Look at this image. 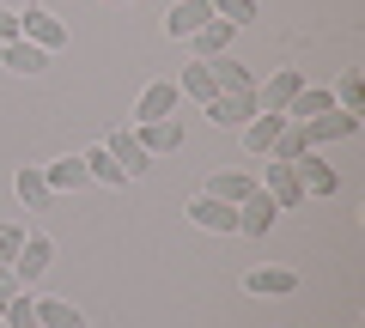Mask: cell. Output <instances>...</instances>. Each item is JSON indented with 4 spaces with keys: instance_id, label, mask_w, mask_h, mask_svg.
<instances>
[{
    "instance_id": "obj_31",
    "label": "cell",
    "mask_w": 365,
    "mask_h": 328,
    "mask_svg": "<svg viewBox=\"0 0 365 328\" xmlns=\"http://www.w3.org/2000/svg\"><path fill=\"white\" fill-rule=\"evenodd\" d=\"M0 43H19V13L13 6H0Z\"/></svg>"
},
{
    "instance_id": "obj_15",
    "label": "cell",
    "mask_w": 365,
    "mask_h": 328,
    "mask_svg": "<svg viewBox=\"0 0 365 328\" xmlns=\"http://www.w3.org/2000/svg\"><path fill=\"white\" fill-rule=\"evenodd\" d=\"M280 128H287V116H268V110H256V116H250L244 128H237V134H244V152L268 158V146L280 140Z\"/></svg>"
},
{
    "instance_id": "obj_26",
    "label": "cell",
    "mask_w": 365,
    "mask_h": 328,
    "mask_svg": "<svg viewBox=\"0 0 365 328\" xmlns=\"http://www.w3.org/2000/svg\"><path fill=\"white\" fill-rule=\"evenodd\" d=\"M304 152H311V146H304L299 122H287V128H280V140L268 146V158H274V164H292V158H304Z\"/></svg>"
},
{
    "instance_id": "obj_32",
    "label": "cell",
    "mask_w": 365,
    "mask_h": 328,
    "mask_svg": "<svg viewBox=\"0 0 365 328\" xmlns=\"http://www.w3.org/2000/svg\"><path fill=\"white\" fill-rule=\"evenodd\" d=\"M104 6H128V0H104Z\"/></svg>"
},
{
    "instance_id": "obj_6",
    "label": "cell",
    "mask_w": 365,
    "mask_h": 328,
    "mask_svg": "<svg viewBox=\"0 0 365 328\" xmlns=\"http://www.w3.org/2000/svg\"><path fill=\"white\" fill-rule=\"evenodd\" d=\"M304 92V73L299 67H280V73H268V85H256V104L268 110V116H287V104Z\"/></svg>"
},
{
    "instance_id": "obj_27",
    "label": "cell",
    "mask_w": 365,
    "mask_h": 328,
    "mask_svg": "<svg viewBox=\"0 0 365 328\" xmlns=\"http://www.w3.org/2000/svg\"><path fill=\"white\" fill-rule=\"evenodd\" d=\"M0 322H6V328H43V322H37V298H31V292H19V298L0 310Z\"/></svg>"
},
{
    "instance_id": "obj_10",
    "label": "cell",
    "mask_w": 365,
    "mask_h": 328,
    "mask_svg": "<svg viewBox=\"0 0 365 328\" xmlns=\"http://www.w3.org/2000/svg\"><path fill=\"white\" fill-rule=\"evenodd\" d=\"M244 292L250 298H292V292H299V274H292V268H250Z\"/></svg>"
},
{
    "instance_id": "obj_16",
    "label": "cell",
    "mask_w": 365,
    "mask_h": 328,
    "mask_svg": "<svg viewBox=\"0 0 365 328\" xmlns=\"http://www.w3.org/2000/svg\"><path fill=\"white\" fill-rule=\"evenodd\" d=\"M292 176H299V183H304V195H335V189H341V176L329 171V164H323V158H317V152L292 158Z\"/></svg>"
},
{
    "instance_id": "obj_1",
    "label": "cell",
    "mask_w": 365,
    "mask_h": 328,
    "mask_svg": "<svg viewBox=\"0 0 365 328\" xmlns=\"http://www.w3.org/2000/svg\"><path fill=\"white\" fill-rule=\"evenodd\" d=\"M19 37L25 43H37V49H67V43H73V31L61 25V13H55V6H43V0H31V6H19Z\"/></svg>"
},
{
    "instance_id": "obj_30",
    "label": "cell",
    "mask_w": 365,
    "mask_h": 328,
    "mask_svg": "<svg viewBox=\"0 0 365 328\" xmlns=\"http://www.w3.org/2000/svg\"><path fill=\"white\" fill-rule=\"evenodd\" d=\"M19 292H31V286H19V274H13V268H0V310H6V304H13Z\"/></svg>"
},
{
    "instance_id": "obj_4",
    "label": "cell",
    "mask_w": 365,
    "mask_h": 328,
    "mask_svg": "<svg viewBox=\"0 0 365 328\" xmlns=\"http://www.w3.org/2000/svg\"><path fill=\"white\" fill-rule=\"evenodd\" d=\"M256 110H262L256 92H220V97H207V104H201V116H207L213 128H244Z\"/></svg>"
},
{
    "instance_id": "obj_5",
    "label": "cell",
    "mask_w": 365,
    "mask_h": 328,
    "mask_svg": "<svg viewBox=\"0 0 365 328\" xmlns=\"http://www.w3.org/2000/svg\"><path fill=\"white\" fill-rule=\"evenodd\" d=\"M177 79H158V85H146L140 97H134V116H128V128H140V122H165V116H177Z\"/></svg>"
},
{
    "instance_id": "obj_18",
    "label": "cell",
    "mask_w": 365,
    "mask_h": 328,
    "mask_svg": "<svg viewBox=\"0 0 365 328\" xmlns=\"http://www.w3.org/2000/svg\"><path fill=\"white\" fill-rule=\"evenodd\" d=\"M201 195H213V201H232V207H237L244 195H256V176H250V171H213Z\"/></svg>"
},
{
    "instance_id": "obj_21",
    "label": "cell",
    "mask_w": 365,
    "mask_h": 328,
    "mask_svg": "<svg viewBox=\"0 0 365 328\" xmlns=\"http://www.w3.org/2000/svg\"><path fill=\"white\" fill-rule=\"evenodd\" d=\"M79 158H86V176H91V183H104V189H122V183H128V171L110 158V146H91V152H79Z\"/></svg>"
},
{
    "instance_id": "obj_14",
    "label": "cell",
    "mask_w": 365,
    "mask_h": 328,
    "mask_svg": "<svg viewBox=\"0 0 365 328\" xmlns=\"http://www.w3.org/2000/svg\"><path fill=\"white\" fill-rule=\"evenodd\" d=\"M104 146H110V158H116L122 171H128V183L146 171V164H153V152H146V146L134 140V128H110V140H104Z\"/></svg>"
},
{
    "instance_id": "obj_8",
    "label": "cell",
    "mask_w": 365,
    "mask_h": 328,
    "mask_svg": "<svg viewBox=\"0 0 365 328\" xmlns=\"http://www.w3.org/2000/svg\"><path fill=\"white\" fill-rule=\"evenodd\" d=\"M182 213H189V225H201V231H220V237H232V231H237V207H232V201L195 195V201H189Z\"/></svg>"
},
{
    "instance_id": "obj_22",
    "label": "cell",
    "mask_w": 365,
    "mask_h": 328,
    "mask_svg": "<svg viewBox=\"0 0 365 328\" xmlns=\"http://www.w3.org/2000/svg\"><path fill=\"white\" fill-rule=\"evenodd\" d=\"M207 73H213V85H220V92H256L250 67H237L232 55H213V61H207Z\"/></svg>"
},
{
    "instance_id": "obj_20",
    "label": "cell",
    "mask_w": 365,
    "mask_h": 328,
    "mask_svg": "<svg viewBox=\"0 0 365 328\" xmlns=\"http://www.w3.org/2000/svg\"><path fill=\"white\" fill-rule=\"evenodd\" d=\"M0 61H6V67H13V73H43V67H49V49H37V43H25V37H19V43H0Z\"/></svg>"
},
{
    "instance_id": "obj_12",
    "label": "cell",
    "mask_w": 365,
    "mask_h": 328,
    "mask_svg": "<svg viewBox=\"0 0 365 328\" xmlns=\"http://www.w3.org/2000/svg\"><path fill=\"white\" fill-rule=\"evenodd\" d=\"M43 176H49V195H79V189L91 183V176H86V158H79V152L49 158V164H43Z\"/></svg>"
},
{
    "instance_id": "obj_7",
    "label": "cell",
    "mask_w": 365,
    "mask_h": 328,
    "mask_svg": "<svg viewBox=\"0 0 365 328\" xmlns=\"http://www.w3.org/2000/svg\"><path fill=\"white\" fill-rule=\"evenodd\" d=\"M256 183H262V195H268L280 213H292L299 201H311V195H304V183L292 176V164H274V158H268V176H256Z\"/></svg>"
},
{
    "instance_id": "obj_23",
    "label": "cell",
    "mask_w": 365,
    "mask_h": 328,
    "mask_svg": "<svg viewBox=\"0 0 365 328\" xmlns=\"http://www.w3.org/2000/svg\"><path fill=\"white\" fill-rule=\"evenodd\" d=\"M177 92L182 97H195V104H207V97H220V85H213V73H207V61H189L177 73Z\"/></svg>"
},
{
    "instance_id": "obj_11",
    "label": "cell",
    "mask_w": 365,
    "mask_h": 328,
    "mask_svg": "<svg viewBox=\"0 0 365 328\" xmlns=\"http://www.w3.org/2000/svg\"><path fill=\"white\" fill-rule=\"evenodd\" d=\"M207 18H213V6H207V0H177V6L165 13V37L189 43V37H195L201 25H207Z\"/></svg>"
},
{
    "instance_id": "obj_17",
    "label": "cell",
    "mask_w": 365,
    "mask_h": 328,
    "mask_svg": "<svg viewBox=\"0 0 365 328\" xmlns=\"http://www.w3.org/2000/svg\"><path fill=\"white\" fill-rule=\"evenodd\" d=\"M134 140H140L146 146V152H177V146H182V122L177 116H165V122H140V128H134Z\"/></svg>"
},
{
    "instance_id": "obj_24",
    "label": "cell",
    "mask_w": 365,
    "mask_h": 328,
    "mask_svg": "<svg viewBox=\"0 0 365 328\" xmlns=\"http://www.w3.org/2000/svg\"><path fill=\"white\" fill-rule=\"evenodd\" d=\"M37 322L43 328H86V310H73L67 298H37Z\"/></svg>"
},
{
    "instance_id": "obj_13",
    "label": "cell",
    "mask_w": 365,
    "mask_h": 328,
    "mask_svg": "<svg viewBox=\"0 0 365 328\" xmlns=\"http://www.w3.org/2000/svg\"><path fill=\"white\" fill-rule=\"evenodd\" d=\"M13 195H19V207L25 213H43L49 207V176H43V164H19V176H13Z\"/></svg>"
},
{
    "instance_id": "obj_25",
    "label": "cell",
    "mask_w": 365,
    "mask_h": 328,
    "mask_svg": "<svg viewBox=\"0 0 365 328\" xmlns=\"http://www.w3.org/2000/svg\"><path fill=\"white\" fill-rule=\"evenodd\" d=\"M329 97H335V110H353V116H359V110H365V79H359V67H347V73L335 79V92H329Z\"/></svg>"
},
{
    "instance_id": "obj_28",
    "label": "cell",
    "mask_w": 365,
    "mask_h": 328,
    "mask_svg": "<svg viewBox=\"0 0 365 328\" xmlns=\"http://www.w3.org/2000/svg\"><path fill=\"white\" fill-rule=\"evenodd\" d=\"M213 6V18H225V25H250V18H256V0H207Z\"/></svg>"
},
{
    "instance_id": "obj_9",
    "label": "cell",
    "mask_w": 365,
    "mask_h": 328,
    "mask_svg": "<svg viewBox=\"0 0 365 328\" xmlns=\"http://www.w3.org/2000/svg\"><path fill=\"white\" fill-rule=\"evenodd\" d=\"M274 219H280V207L262 195V183H256V195L237 201V231H244V237H268V231H274Z\"/></svg>"
},
{
    "instance_id": "obj_19",
    "label": "cell",
    "mask_w": 365,
    "mask_h": 328,
    "mask_svg": "<svg viewBox=\"0 0 365 328\" xmlns=\"http://www.w3.org/2000/svg\"><path fill=\"white\" fill-rule=\"evenodd\" d=\"M232 37H237V31L225 25V18H207V25H201L195 37H189V43H195V61H213V55H232Z\"/></svg>"
},
{
    "instance_id": "obj_29",
    "label": "cell",
    "mask_w": 365,
    "mask_h": 328,
    "mask_svg": "<svg viewBox=\"0 0 365 328\" xmlns=\"http://www.w3.org/2000/svg\"><path fill=\"white\" fill-rule=\"evenodd\" d=\"M19 250H25V219H6L0 225V268H13Z\"/></svg>"
},
{
    "instance_id": "obj_3",
    "label": "cell",
    "mask_w": 365,
    "mask_h": 328,
    "mask_svg": "<svg viewBox=\"0 0 365 328\" xmlns=\"http://www.w3.org/2000/svg\"><path fill=\"white\" fill-rule=\"evenodd\" d=\"M55 268V243L43 231H25V250L13 255V274H19V286H37L43 274Z\"/></svg>"
},
{
    "instance_id": "obj_2",
    "label": "cell",
    "mask_w": 365,
    "mask_h": 328,
    "mask_svg": "<svg viewBox=\"0 0 365 328\" xmlns=\"http://www.w3.org/2000/svg\"><path fill=\"white\" fill-rule=\"evenodd\" d=\"M299 134H304V146H329V140H353L359 134V116L353 110H323V116H311V122H299Z\"/></svg>"
}]
</instances>
